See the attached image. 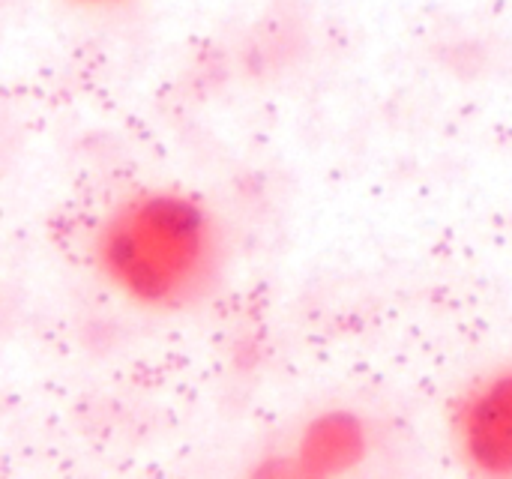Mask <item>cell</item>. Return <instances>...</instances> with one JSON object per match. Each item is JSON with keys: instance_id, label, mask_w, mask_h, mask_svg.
Segmentation results:
<instances>
[{"instance_id": "cell-2", "label": "cell", "mask_w": 512, "mask_h": 479, "mask_svg": "<svg viewBox=\"0 0 512 479\" xmlns=\"http://www.w3.org/2000/svg\"><path fill=\"white\" fill-rule=\"evenodd\" d=\"M447 435L471 477L512 479V363L480 372L447 402Z\"/></svg>"}, {"instance_id": "cell-1", "label": "cell", "mask_w": 512, "mask_h": 479, "mask_svg": "<svg viewBox=\"0 0 512 479\" xmlns=\"http://www.w3.org/2000/svg\"><path fill=\"white\" fill-rule=\"evenodd\" d=\"M90 261L126 303L153 315H183L222 288L228 237L201 198L168 186L138 189L102 216Z\"/></svg>"}, {"instance_id": "cell-3", "label": "cell", "mask_w": 512, "mask_h": 479, "mask_svg": "<svg viewBox=\"0 0 512 479\" xmlns=\"http://www.w3.org/2000/svg\"><path fill=\"white\" fill-rule=\"evenodd\" d=\"M81 3H111V0H81Z\"/></svg>"}]
</instances>
